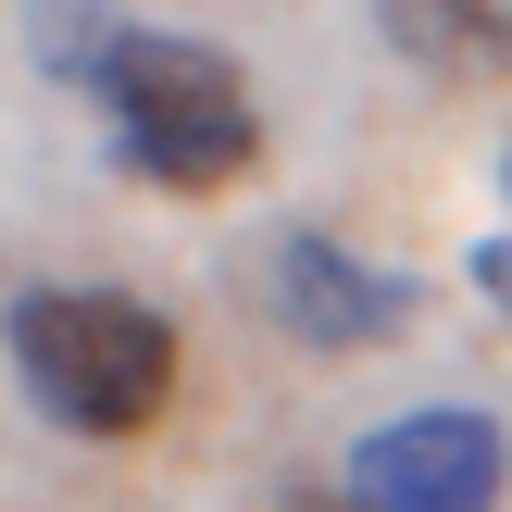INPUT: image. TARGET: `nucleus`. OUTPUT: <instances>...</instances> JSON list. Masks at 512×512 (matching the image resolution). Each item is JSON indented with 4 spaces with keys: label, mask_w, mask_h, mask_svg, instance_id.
<instances>
[{
    "label": "nucleus",
    "mask_w": 512,
    "mask_h": 512,
    "mask_svg": "<svg viewBox=\"0 0 512 512\" xmlns=\"http://www.w3.org/2000/svg\"><path fill=\"white\" fill-rule=\"evenodd\" d=\"M263 300H275V325H288L300 350H375V338H400V325H413V275L363 263V250L313 238V225H288V238H275Z\"/></svg>",
    "instance_id": "obj_4"
},
{
    "label": "nucleus",
    "mask_w": 512,
    "mask_h": 512,
    "mask_svg": "<svg viewBox=\"0 0 512 512\" xmlns=\"http://www.w3.org/2000/svg\"><path fill=\"white\" fill-rule=\"evenodd\" d=\"M0 350L63 438H138L175 400V325L138 288H25L0 313Z\"/></svg>",
    "instance_id": "obj_2"
},
{
    "label": "nucleus",
    "mask_w": 512,
    "mask_h": 512,
    "mask_svg": "<svg viewBox=\"0 0 512 512\" xmlns=\"http://www.w3.org/2000/svg\"><path fill=\"white\" fill-rule=\"evenodd\" d=\"M500 200H512V163H500Z\"/></svg>",
    "instance_id": "obj_7"
},
{
    "label": "nucleus",
    "mask_w": 512,
    "mask_h": 512,
    "mask_svg": "<svg viewBox=\"0 0 512 512\" xmlns=\"http://www.w3.org/2000/svg\"><path fill=\"white\" fill-rule=\"evenodd\" d=\"M375 25L413 75H450V88L512 75V0H375Z\"/></svg>",
    "instance_id": "obj_5"
},
{
    "label": "nucleus",
    "mask_w": 512,
    "mask_h": 512,
    "mask_svg": "<svg viewBox=\"0 0 512 512\" xmlns=\"http://www.w3.org/2000/svg\"><path fill=\"white\" fill-rule=\"evenodd\" d=\"M475 288H488V300H500V313H512V250H500V238H488V250H475Z\"/></svg>",
    "instance_id": "obj_6"
},
{
    "label": "nucleus",
    "mask_w": 512,
    "mask_h": 512,
    "mask_svg": "<svg viewBox=\"0 0 512 512\" xmlns=\"http://www.w3.org/2000/svg\"><path fill=\"white\" fill-rule=\"evenodd\" d=\"M50 63L100 100L113 125V163L150 175L175 200H213L263 163V113H250V75L213 38H175V25H113V13H50Z\"/></svg>",
    "instance_id": "obj_1"
},
{
    "label": "nucleus",
    "mask_w": 512,
    "mask_h": 512,
    "mask_svg": "<svg viewBox=\"0 0 512 512\" xmlns=\"http://www.w3.org/2000/svg\"><path fill=\"white\" fill-rule=\"evenodd\" d=\"M512 438L488 413H400L350 450V512H500Z\"/></svg>",
    "instance_id": "obj_3"
}]
</instances>
